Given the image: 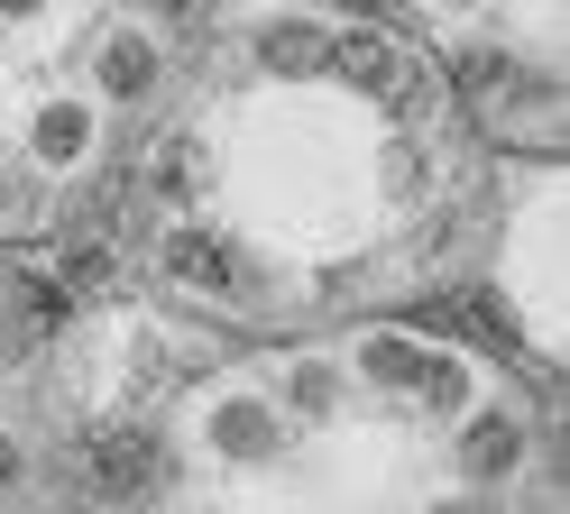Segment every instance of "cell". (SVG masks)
Instances as JSON below:
<instances>
[{
  "label": "cell",
  "instance_id": "obj_1",
  "mask_svg": "<svg viewBox=\"0 0 570 514\" xmlns=\"http://www.w3.org/2000/svg\"><path fill=\"white\" fill-rule=\"evenodd\" d=\"M83 487L101 505H129V496H148L157 487V432H138V423H101L83 441Z\"/></svg>",
  "mask_w": 570,
  "mask_h": 514
},
{
  "label": "cell",
  "instance_id": "obj_2",
  "mask_svg": "<svg viewBox=\"0 0 570 514\" xmlns=\"http://www.w3.org/2000/svg\"><path fill=\"white\" fill-rule=\"evenodd\" d=\"M166 276L175 285H203V294H239V267H230V239H212V230H166Z\"/></svg>",
  "mask_w": 570,
  "mask_h": 514
},
{
  "label": "cell",
  "instance_id": "obj_3",
  "mask_svg": "<svg viewBox=\"0 0 570 514\" xmlns=\"http://www.w3.org/2000/svg\"><path fill=\"white\" fill-rule=\"evenodd\" d=\"M323 56H332V73H341V83H360V92H396V65H405L386 28H341Z\"/></svg>",
  "mask_w": 570,
  "mask_h": 514
},
{
  "label": "cell",
  "instance_id": "obj_4",
  "mask_svg": "<svg viewBox=\"0 0 570 514\" xmlns=\"http://www.w3.org/2000/svg\"><path fill=\"white\" fill-rule=\"evenodd\" d=\"M148 194H166V202H194L203 194V147L194 138H157L148 147Z\"/></svg>",
  "mask_w": 570,
  "mask_h": 514
},
{
  "label": "cell",
  "instance_id": "obj_5",
  "mask_svg": "<svg viewBox=\"0 0 570 514\" xmlns=\"http://www.w3.org/2000/svg\"><path fill=\"white\" fill-rule=\"evenodd\" d=\"M524 459V432L507 423V414H488V423H470V441H460V468L470 477H507Z\"/></svg>",
  "mask_w": 570,
  "mask_h": 514
},
{
  "label": "cell",
  "instance_id": "obj_6",
  "mask_svg": "<svg viewBox=\"0 0 570 514\" xmlns=\"http://www.w3.org/2000/svg\"><path fill=\"white\" fill-rule=\"evenodd\" d=\"M111 239H120V194L92 184V194L65 202V248H111Z\"/></svg>",
  "mask_w": 570,
  "mask_h": 514
},
{
  "label": "cell",
  "instance_id": "obj_7",
  "mask_svg": "<svg viewBox=\"0 0 570 514\" xmlns=\"http://www.w3.org/2000/svg\"><path fill=\"white\" fill-rule=\"evenodd\" d=\"M157 83V56L138 47V37H111V47H101V92H120V101H138Z\"/></svg>",
  "mask_w": 570,
  "mask_h": 514
},
{
  "label": "cell",
  "instance_id": "obj_8",
  "mask_svg": "<svg viewBox=\"0 0 570 514\" xmlns=\"http://www.w3.org/2000/svg\"><path fill=\"white\" fill-rule=\"evenodd\" d=\"M111 276H120V257H111V248H65V285H75V294H101Z\"/></svg>",
  "mask_w": 570,
  "mask_h": 514
},
{
  "label": "cell",
  "instance_id": "obj_9",
  "mask_svg": "<svg viewBox=\"0 0 570 514\" xmlns=\"http://www.w3.org/2000/svg\"><path fill=\"white\" fill-rule=\"evenodd\" d=\"M414 386H423V395H433V414H451V404H460V395H470V377H460V367H451V358H442V367H414Z\"/></svg>",
  "mask_w": 570,
  "mask_h": 514
},
{
  "label": "cell",
  "instance_id": "obj_10",
  "mask_svg": "<svg viewBox=\"0 0 570 514\" xmlns=\"http://www.w3.org/2000/svg\"><path fill=\"white\" fill-rule=\"evenodd\" d=\"M222 441H230V451H267V441H276V423L239 404V414H222Z\"/></svg>",
  "mask_w": 570,
  "mask_h": 514
},
{
  "label": "cell",
  "instance_id": "obj_11",
  "mask_svg": "<svg viewBox=\"0 0 570 514\" xmlns=\"http://www.w3.org/2000/svg\"><path fill=\"white\" fill-rule=\"evenodd\" d=\"M295 404H304V414H323V404H332V367H295Z\"/></svg>",
  "mask_w": 570,
  "mask_h": 514
},
{
  "label": "cell",
  "instance_id": "obj_12",
  "mask_svg": "<svg viewBox=\"0 0 570 514\" xmlns=\"http://www.w3.org/2000/svg\"><path fill=\"white\" fill-rule=\"evenodd\" d=\"M38 147H47V157H75V147H83V120H75V110H56V120L38 129Z\"/></svg>",
  "mask_w": 570,
  "mask_h": 514
},
{
  "label": "cell",
  "instance_id": "obj_13",
  "mask_svg": "<svg viewBox=\"0 0 570 514\" xmlns=\"http://www.w3.org/2000/svg\"><path fill=\"white\" fill-rule=\"evenodd\" d=\"M368 367H377V377H386V386H396V377H414V367H423V358H414L405 340H377V349H368Z\"/></svg>",
  "mask_w": 570,
  "mask_h": 514
},
{
  "label": "cell",
  "instance_id": "obj_14",
  "mask_svg": "<svg viewBox=\"0 0 570 514\" xmlns=\"http://www.w3.org/2000/svg\"><path fill=\"white\" fill-rule=\"evenodd\" d=\"M451 73H460V83H470V92H488V83H507V56H460Z\"/></svg>",
  "mask_w": 570,
  "mask_h": 514
},
{
  "label": "cell",
  "instance_id": "obj_15",
  "mask_svg": "<svg viewBox=\"0 0 570 514\" xmlns=\"http://www.w3.org/2000/svg\"><path fill=\"white\" fill-rule=\"evenodd\" d=\"M19 358H28V322L0 304V367H19Z\"/></svg>",
  "mask_w": 570,
  "mask_h": 514
},
{
  "label": "cell",
  "instance_id": "obj_16",
  "mask_svg": "<svg viewBox=\"0 0 570 514\" xmlns=\"http://www.w3.org/2000/svg\"><path fill=\"white\" fill-rule=\"evenodd\" d=\"M10 477H19V451H10V441H0V487H10Z\"/></svg>",
  "mask_w": 570,
  "mask_h": 514
},
{
  "label": "cell",
  "instance_id": "obj_17",
  "mask_svg": "<svg viewBox=\"0 0 570 514\" xmlns=\"http://www.w3.org/2000/svg\"><path fill=\"white\" fill-rule=\"evenodd\" d=\"M148 10H194V0H148Z\"/></svg>",
  "mask_w": 570,
  "mask_h": 514
},
{
  "label": "cell",
  "instance_id": "obj_18",
  "mask_svg": "<svg viewBox=\"0 0 570 514\" xmlns=\"http://www.w3.org/2000/svg\"><path fill=\"white\" fill-rule=\"evenodd\" d=\"M0 211H10V175H0Z\"/></svg>",
  "mask_w": 570,
  "mask_h": 514
},
{
  "label": "cell",
  "instance_id": "obj_19",
  "mask_svg": "<svg viewBox=\"0 0 570 514\" xmlns=\"http://www.w3.org/2000/svg\"><path fill=\"white\" fill-rule=\"evenodd\" d=\"M442 514H479V505H442Z\"/></svg>",
  "mask_w": 570,
  "mask_h": 514
},
{
  "label": "cell",
  "instance_id": "obj_20",
  "mask_svg": "<svg viewBox=\"0 0 570 514\" xmlns=\"http://www.w3.org/2000/svg\"><path fill=\"white\" fill-rule=\"evenodd\" d=\"M0 10H28V0H0Z\"/></svg>",
  "mask_w": 570,
  "mask_h": 514
}]
</instances>
